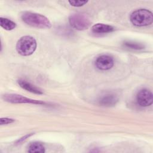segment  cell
Returning <instances> with one entry per match:
<instances>
[{"mask_svg": "<svg viewBox=\"0 0 153 153\" xmlns=\"http://www.w3.org/2000/svg\"><path fill=\"white\" fill-rule=\"evenodd\" d=\"M69 22L73 28L78 30L87 29L91 23L89 17L83 13L71 14L69 17Z\"/></svg>", "mask_w": 153, "mask_h": 153, "instance_id": "cell-4", "label": "cell"}, {"mask_svg": "<svg viewBox=\"0 0 153 153\" xmlns=\"http://www.w3.org/2000/svg\"><path fill=\"white\" fill-rule=\"evenodd\" d=\"M2 99L5 102L11 103H31L35 105H47V103L37 100H33L17 94H5Z\"/></svg>", "mask_w": 153, "mask_h": 153, "instance_id": "cell-5", "label": "cell"}, {"mask_svg": "<svg viewBox=\"0 0 153 153\" xmlns=\"http://www.w3.org/2000/svg\"><path fill=\"white\" fill-rule=\"evenodd\" d=\"M118 101L117 94L114 92H106L101 95L99 99V104L103 106H112L117 104Z\"/></svg>", "mask_w": 153, "mask_h": 153, "instance_id": "cell-7", "label": "cell"}, {"mask_svg": "<svg viewBox=\"0 0 153 153\" xmlns=\"http://www.w3.org/2000/svg\"><path fill=\"white\" fill-rule=\"evenodd\" d=\"M36 48L35 39L29 35L21 37L16 44V50L22 56H30L32 54Z\"/></svg>", "mask_w": 153, "mask_h": 153, "instance_id": "cell-3", "label": "cell"}, {"mask_svg": "<svg viewBox=\"0 0 153 153\" xmlns=\"http://www.w3.org/2000/svg\"><path fill=\"white\" fill-rule=\"evenodd\" d=\"M27 152L32 153H43L45 152V148L42 143L35 142L29 145Z\"/></svg>", "mask_w": 153, "mask_h": 153, "instance_id": "cell-11", "label": "cell"}, {"mask_svg": "<svg viewBox=\"0 0 153 153\" xmlns=\"http://www.w3.org/2000/svg\"><path fill=\"white\" fill-rule=\"evenodd\" d=\"M18 84L24 90H27V91H29L30 93H34V94H43L42 91L36 87V86L33 85V84H32L31 83L23 80V79H19L18 80Z\"/></svg>", "mask_w": 153, "mask_h": 153, "instance_id": "cell-9", "label": "cell"}, {"mask_svg": "<svg viewBox=\"0 0 153 153\" xmlns=\"http://www.w3.org/2000/svg\"><path fill=\"white\" fill-rule=\"evenodd\" d=\"M136 101L140 106L146 107L150 106L153 102V94L149 90L142 88L136 94Z\"/></svg>", "mask_w": 153, "mask_h": 153, "instance_id": "cell-6", "label": "cell"}, {"mask_svg": "<svg viewBox=\"0 0 153 153\" xmlns=\"http://www.w3.org/2000/svg\"><path fill=\"white\" fill-rule=\"evenodd\" d=\"M124 45L126 47L132 49V50H142L144 48V45L140 43L131 42V41H127L124 43Z\"/></svg>", "mask_w": 153, "mask_h": 153, "instance_id": "cell-13", "label": "cell"}, {"mask_svg": "<svg viewBox=\"0 0 153 153\" xmlns=\"http://www.w3.org/2000/svg\"><path fill=\"white\" fill-rule=\"evenodd\" d=\"M0 25L7 30H11L16 27V24L13 21L7 18H0Z\"/></svg>", "mask_w": 153, "mask_h": 153, "instance_id": "cell-12", "label": "cell"}, {"mask_svg": "<svg viewBox=\"0 0 153 153\" xmlns=\"http://www.w3.org/2000/svg\"><path fill=\"white\" fill-rule=\"evenodd\" d=\"M69 3L73 7H79L83 6L88 2V1H69Z\"/></svg>", "mask_w": 153, "mask_h": 153, "instance_id": "cell-14", "label": "cell"}, {"mask_svg": "<svg viewBox=\"0 0 153 153\" xmlns=\"http://www.w3.org/2000/svg\"><path fill=\"white\" fill-rule=\"evenodd\" d=\"M131 23L136 26H146L152 24L153 14L148 10L140 8L134 11L130 16Z\"/></svg>", "mask_w": 153, "mask_h": 153, "instance_id": "cell-2", "label": "cell"}, {"mask_svg": "<svg viewBox=\"0 0 153 153\" xmlns=\"http://www.w3.org/2000/svg\"><path fill=\"white\" fill-rule=\"evenodd\" d=\"M30 135H32V134H27V135L25 136L24 137H23L22 138H21L20 140H18V142H20L23 141V140H25V139H27L28 137H29Z\"/></svg>", "mask_w": 153, "mask_h": 153, "instance_id": "cell-16", "label": "cell"}, {"mask_svg": "<svg viewBox=\"0 0 153 153\" xmlns=\"http://www.w3.org/2000/svg\"><path fill=\"white\" fill-rule=\"evenodd\" d=\"M14 121V119L9 118H1L0 120V124L1 126L5 124H8L13 123Z\"/></svg>", "mask_w": 153, "mask_h": 153, "instance_id": "cell-15", "label": "cell"}, {"mask_svg": "<svg viewBox=\"0 0 153 153\" xmlns=\"http://www.w3.org/2000/svg\"><path fill=\"white\" fill-rule=\"evenodd\" d=\"M114 61L112 57L108 55H102L97 58L95 61V65L97 68L102 71H106L111 69L114 66Z\"/></svg>", "mask_w": 153, "mask_h": 153, "instance_id": "cell-8", "label": "cell"}, {"mask_svg": "<svg viewBox=\"0 0 153 153\" xmlns=\"http://www.w3.org/2000/svg\"><path fill=\"white\" fill-rule=\"evenodd\" d=\"M91 30L96 33H106L112 32L114 29L112 26L103 23H97L93 25L91 27Z\"/></svg>", "mask_w": 153, "mask_h": 153, "instance_id": "cell-10", "label": "cell"}, {"mask_svg": "<svg viewBox=\"0 0 153 153\" xmlns=\"http://www.w3.org/2000/svg\"><path fill=\"white\" fill-rule=\"evenodd\" d=\"M22 20L27 25L36 28L48 29L51 26V22L45 16L30 11H24L21 14Z\"/></svg>", "mask_w": 153, "mask_h": 153, "instance_id": "cell-1", "label": "cell"}]
</instances>
